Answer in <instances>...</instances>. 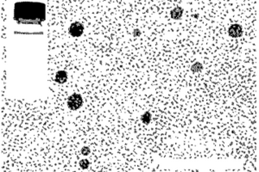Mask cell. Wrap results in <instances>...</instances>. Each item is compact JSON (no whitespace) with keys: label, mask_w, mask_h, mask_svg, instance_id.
<instances>
[{"label":"cell","mask_w":259,"mask_h":172,"mask_svg":"<svg viewBox=\"0 0 259 172\" xmlns=\"http://www.w3.org/2000/svg\"><path fill=\"white\" fill-rule=\"evenodd\" d=\"M202 69H203L202 64H200V63H199V62L194 63L192 65V67H191V70H192L193 72H200L202 71Z\"/></svg>","instance_id":"obj_7"},{"label":"cell","mask_w":259,"mask_h":172,"mask_svg":"<svg viewBox=\"0 0 259 172\" xmlns=\"http://www.w3.org/2000/svg\"><path fill=\"white\" fill-rule=\"evenodd\" d=\"M80 167H81L82 169L85 170V169H87V168H88V166H89V162H88V160H86V159H83V160L80 161Z\"/></svg>","instance_id":"obj_8"},{"label":"cell","mask_w":259,"mask_h":172,"mask_svg":"<svg viewBox=\"0 0 259 172\" xmlns=\"http://www.w3.org/2000/svg\"><path fill=\"white\" fill-rule=\"evenodd\" d=\"M67 79L66 72L64 71H59L55 76V81L59 84H64Z\"/></svg>","instance_id":"obj_4"},{"label":"cell","mask_w":259,"mask_h":172,"mask_svg":"<svg viewBox=\"0 0 259 172\" xmlns=\"http://www.w3.org/2000/svg\"><path fill=\"white\" fill-rule=\"evenodd\" d=\"M140 34H141V33L139 32V29H135V30H134V36H136V35L139 36Z\"/></svg>","instance_id":"obj_10"},{"label":"cell","mask_w":259,"mask_h":172,"mask_svg":"<svg viewBox=\"0 0 259 172\" xmlns=\"http://www.w3.org/2000/svg\"><path fill=\"white\" fill-rule=\"evenodd\" d=\"M141 120H142V121H143L144 124H149L151 121V114H150V112H146V113H144V114L142 115Z\"/></svg>","instance_id":"obj_6"},{"label":"cell","mask_w":259,"mask_h":172,"mask_svg":"<svg viewBox=\"0 0 259 172\" xmlns=\"http://www.w3.org/2000/svg\"><path fill=\"white\" fill-rule=\"evenodd\" d=\"M83 100L80 95L79 94H73L68 97L67 100V105L68 107L72 110H77L82 106Z\"/></svg>","instance_id":"obj_1"},{"label":"cell","mask_w":259,"mask_h":172,"mask_svg":"<svg viewBox=\"0 0 259 172\" xmlns=\"http://www.w3.org/2000/svg\"><path fill=\"white\" fill-rule=\"evenodd\" d=\"M81 153H82L83 155L86 156V155H88V154L90 153V149H89L88 147H86V146H85V147H83V148L81 149Z\"/></svg>","instance_id":"obj_9"},{"label":"cell","mask_w":259,"mask_h":172,"mask_svg":"<svg viewBox=\"0 0 259 172\" xmlns=\"http://www.w3.org/2000/svg\"><path fill=\"white\" fill-rule=\"evenodd\" d=\"M183 14V10L181 7H175L171 11V17L174 19H180Z\"/></svg>","instance_id":"obj_5"},{"label":"cell","mask_w":259,"mask_h":172,"mask_svg":"<svg viewBox=\"0 0 259 172\" xmlns=\"http://www.w3.org/2000/svg\"><path fill=\"white\" fill-rule=\"evenodd\" d=\"M228 33L230 36L233 38H237L243 35V28L239 24H233L229 28Z\"/></svg>","instance_id":"obj_3"},{"label":"cell","mask_w":259,"mask_h":172,"mask_svg":"<svg viewBox=\"0 0 259 172\" xmlns=\"http://www.w3.org/2000/svg\"><path fill=\"white\" fill-rule=\"evenodd\" d=\"M83 31H84V26L79 21L73 22L69 28V33L74 37L80 36L83 34Z\"/></svg>","instance_id":"obj_2"}]
</instances>
